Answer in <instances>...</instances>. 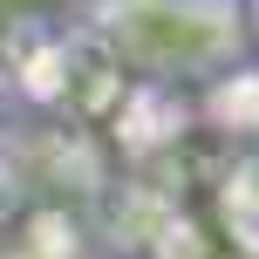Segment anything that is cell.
<instances>
[{"label":"cell","instance_id":"obj_1","mask_svg":"<svg viewBox=\"0 0 259 259\" xmlns=\"http://www.w3.org/2000/svg\"><path fill=\"white\" fill-rule=\"evenodd\" d=\"M75 21L123 62L130 82L205 89L252 55L239 0H75Z\"/></svg>","mask_w":259,"mask_h":259},{"label":"cell","instance_id":"obj_2","mask_svg":"<svg viewBox=\"0 0 259 259\" xmlns=\"http://www.w3.org/2000/svg\"><path fill=\"white\" fill-rule=\"evenodd\" d=\"M7 143H14V157H21V170H27L34 205H75V211H89L96 198L109 191V178H116L103 130L68 123V116H14Z\"/></svg>","mask_w":259,"mask_h":259},{"label":"cell","instance_id":"obj_3","mask_svg":"<svg viewBox=\"0 0 259 259\" xmlns=\"http://www.w3.org/2000/svg\"><path fill=\"white\" fill-rule=\"evenodd\" d=\"M68 14H7L0 21V109L7 116H68Z\"/></svg>","mask_w":259,"mask_h":259},{"label":"cell","instance_id":"obj_4","mask_svg":"<svg viewBox=\"0 0 259 259\" xmlns=\"http://www.w3.org/2000/svg\"><path fill=\"white\" fill-rule=\"evenodd\" d=\"M205 211L225 259H259V143L219 157V170L205 178Z\"/></svg>","mask_w":259,"mask_h":259},{"label":"cell","instance_id":"obj_5","mask_svg":"<svg viewBox=\"0 0 259 259\" xmlns=\"http://www.w3.org/2000/svg\"><path fill=\"white\" fill-rule=\"evenodd\" d=\"M191 116H198V130L225 137L232 150L259 143V55H246L225 75H211L205 89H191Z\"/></svg>","mask_w":259,"mask_h":259},{"label":"cell","instance_id":"obj_6","mask_svg":"<svg viewBox=\"0 0 259 259\" xmlns=\"http://www.w3.org/2000/svg\"><path fill=\"white\" fill-rule=\"evenodd\" d=\"M27 211H34V191H27V170H21V157L7 143V123H0V246L21 232Z\"/></svg>","mask_w":259,"mask_h":259},{"label":"cell","instance_id":"obj_7","mask_svg":"<svg viewBox=\"0 0 259 259\" xmlns=\"http://www.w3.org/2000/svg\"><path fill=\"white\" fill-rule=\"evenodd\" d=\"M246 7V34H252V55H259V0H239Z\"/></svg>","mask_w":259,"mask_h":259},{"label":"cell","instance_id":"obj_8","mask_svg":"<svg viewBox=\"0 0 259 259\" xmlns=\"http://www.w3.org/2000/svg\"><path fill=\"white\" fill-rule=\"evenodd\" d=\"M0 123H7V109H0Z\"/></svg>","mask_w":259,"mask_h":259}]
</instances>
